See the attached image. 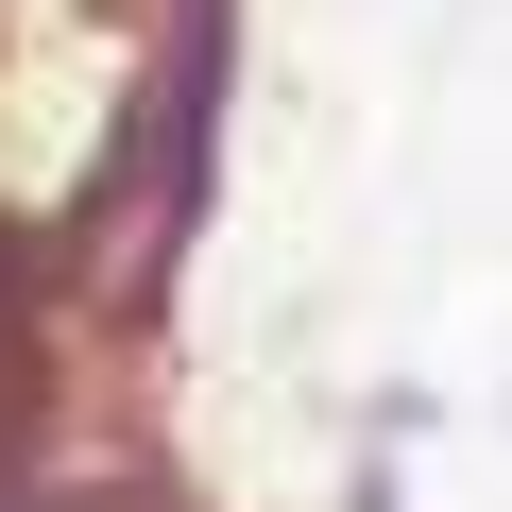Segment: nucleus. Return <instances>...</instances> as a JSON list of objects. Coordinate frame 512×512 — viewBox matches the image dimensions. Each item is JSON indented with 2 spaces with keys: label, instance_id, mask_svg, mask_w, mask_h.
Listing matches in <instances>:
<instances>
[{
  "label": "nucleus",
  "instance_id": "obj_1",
  "mask_svg": "<svg viewBox=\"0 0 512 512\" xmlns=\"http://www.w3.org/2000/svg\"><path fill=\"white\" fill-rule=\"evenodd\" d=\"M205 52H171L154 69V103L120 120V171H103V239H86V291L103 308H137L154 274H171V222H188V188H205Z\"/></svg>",
  "mask_w": 512,
  "mask_h": 512
}]
</instances>
